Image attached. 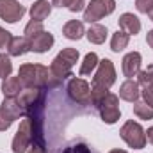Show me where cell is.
<instances>
[{
    "label": "cell",
    "instance_id": "1",
    "mask_svg": "<svg viewBox=\"0 0 153 153\" xmlns=\"http://www.w3.org/2000/svg\"><path fill=\"white\" fill-rule=\"evenodd\" d=\"M18 76L22 78L23 85L29 87V89L50 91V89H55L62 84V80L53 75L50 71V68H45L41 64H23V66H20Z\"/></svg>",
    "mask_w": 153,
    "mask_h": 153
},
{
    "label": "cell",
    "instance_id": "2",
    "mask_svg": "<svg viewBox=\"0 0 153 153\" xmlns=\"http://www.w3.org/2000/svg\"><path fill=\"white\" fill-rule=\"evenodd\" d=\"M18 105L22 109L23 116H30L34 112L45 111V102H46V91L45 89H23L22 94L16 98Z\"/></svg>",
    "mask_w": 153,
    "mask_h": 153
},
{
    "label": "cell",
    "instance_id": "3",
    "mask_svg": "<svg viewBox=\"0 0 153 153\" xmlns=\"http://www.w3.org/2000/svg\"><path fill=\"white\" fill-rule=\"evenodd\" d=\"M78 50L76 48H64L62 52H59V55L52 61L50 64V71L55 76H59L61 80H64L66 76H71V68L78 62Z\"/></svg>",
    "mask_w": 153,
    "mask_h": 153
},
{
    "label": "cell",
    "instance_id": "4",
    "mask_svg": "<svg viewBox=\"0 0 153 153\" xmlns=\"http://www.w3.org/2000/svg\"><path fill=\"white\" fill-rule=\"evenodd\" d=\"M119 135H121V139H123L130 148H134V150H143V148L146 146V132H144V128H143L139 123L132 121V119L126 121V123L121 126Z\"/></svg>",
    "mask_w": 153,
    "mask_h": 153
},
{
    "label": "cell",
    "instance_id": "5",
    "mask_svg": "<svg viewBox=\"0 0 153 153\" xmlns=\"http://www.w3.org/2000/svg\"><path fill=\"white\" fill-rule=\"evenodd\" d=\"M116 9L114 0H91L84 11V20L89 23H96L98 20L112 14Z\"/></svg>",
    "mask_w": 153,
    "mask_h": 153
},
{
    "label": "cell",
    "instance_id": "6",
    "mask_svg": "<svg viewBox=\"0 0 153 153\" xmlns=\"http://www.w3.org/2000/svg\"><path fill=\"white\" fill-rule=\"evenodd\" d=\"M20 116H23L16 98H4L0 105V132H5Z\"/></svg>",
    "mask_w": 153,
    "mask_h": 153
},
{
    "label": "cell",
    "instance_id": "7",
    "mask_svg": "<svg viewBox=\"0 0 153 153\" xmlns=\"http://www.w3.org/2000/svg\"><path fill=\"white\" fill-rule=\"evenodd\" d=\"M30 144H32V121L30 117L23 116V121L20 123V128L13 139V152L23 153L29 150Z\"/></svg>",
    "mask_w": 153,
    "mask_h": 153
},
{
    "label": "cell",
    "instance_id": "8",
    "mask_svg": "<svg viewBox=\"0 0 153 153\" xmlns=\"http://www.w3.org/2000/svg\"><path fill=\"white\" fill-rule=\"evenodd\" d=\"M66 89H68L70 98L76 102L78 105H91V87L85 80L73 76V78H70Z\"/></svg>",
    "mask_w": 153,
    "mask_h": 153
},
{
    "label": "cell",
    "instance_id": "9",
    "mask_svg": "<svg viewBox=\"0 0 153 153\" xmlns=\"http://www.w3.org/2000/svg\"><path fill=\"white\" fill-rule=\"evenodd\" d=\"M98 111L102 116V121L107 125H114L116 121L121 117V111H119V96H116L112 93H109L103 102L98 105Z\"/></svg>",
    "mask_w": 153,
    "mask_h": 153
},
{
    "label": "cell",
    "instance_id": "10",
    "mask_svg": "<svg viewBox=\"0 0 153 153\" xmlns=\"http://www.w3.org/2000/svg\"><path fill=\"white\" fill-rule=\"evenodd\" d=\"M114 82H116V70H114L112 61L111 59L100 61L98 62V70H96L94 78H93V85H100V87L111 89Z\"/></svg>",
    "mask_w": 153,
    "mask_h": 153
},
{
    "label": "cell",
    "instance_id": "11",
    "mask_svg": "<svg viewBox=\"0 0 153 153\" xmlns=\"http://www.w3.org/2000/svg\"><path fill=\"white\" fill-rule=\"evenodd\" d=\"M25 14V7L18 0H0V18L7 23H16Z\"/></svg>",
    "mask_w": 153,
    "mask_h": 153
},
{
    "label": "cell",
    "instance_id": "12",
    "mask_svg": "<svg viewBox=\"0 0 153 153\" xmlns=\"http://www.w3.org/2000/svg\"><path fill=\"white\" fill-rule=\"evenodd\" d=\"M50 153H98V150L93 148L85 139L76 137V139H71V141L64 143L59 148H53Z\"/></svg>",
    "mask_w": 153,
    "mask_h": 153
},
{
    "label": "cell",
    "instance_id": "13",
    "mask_svg": "<svg viewBox=\"0 0 153 153\" xmlns=\"http://www.w3.org/2000/svg\"><path fill=\"white\" fill-rule=\"evenodd\" d=\"M141 71V53L130 52L123 57V73L126 78H134Z\"/></svg>",
    "mask_w": 153,
    "mask_h": 153
},
{
    "label": "cell",
    "instance_id": "14",
    "mask_svg": "<svg viewBox=\"0 0 153 153\" xmlns=\"http://www.w3.org/2000/svg\"><path fill=\"white\" fill-rule=\"evenodd\" d=\"M53 46V36L46 30L39 32L38 36L30 39V52H36V53H45L48 52L50 48Z\"/></svg>",
    "mask_w": 153,
    "mask_h": 153
},
{
    "label": "cell",
    "instance_id": "15",
    "mask_svg": "<svg viewBox=\"0 0 153 153\" xmlns=\"http://www.w3.org/2000/svg\"><path fill=\"white\" fill-rule=\"evenodd\" d=\"M23 82L20 76H7L2 82V93L5 98H18L23 91Z\"/></svg>",
    "mask_w": 153,
    "mask_h": 153
},
{
    "label": "cell",
    "instance_id": "16",
    "mask_svg": "<svg viewBox=\"0 0 153 153\" xmlns=\"http://www.w3.org/2000/svg\"><path fill=\"white\" fill-rule=\"evenodd\" d=\"M117 22H119V29L125 30L128 36H135V34H139V30H141V22H139V18H137L135 14H132V13L121 14Z\"/></svg>",
    "mask_w": 153,
    "mask_h": 153
},
{
    "label": "cell",
    "instance_id": "17",
    "mask_svg": "<svg viewBox=\"0 0 153 153\" xmlns=\"http://www.w3.org/2000/svg\"><path fill=\"white\" fill-rule=\"evenodd\" d=\"M139 96H141V91H139V84H137L135 80L128 78L126 82L121 84V87H119V98L135 103V102L139 100Z\"/></svg>",
    "mask_w": 153,
    "mask_h": 153
},
{
    "label": "cell",
    "instance_id": "18",
    "mask_svg": "<svg viewBox=\"0 0 153 153\" xmlns=\"http://www.w3.org/2000/svg\"><path fill=\"white\" fill-rule=\"evenodd\" d=\"M7 50H9V55L20 57V55L30 52V39H27L25 36H22V38H13L9 41Z\"/></svg>",
    "mask_w": 153,
    "mask_h": 153
},
{
    "label": "cell",
    "instance_id": "19",
    "mask_svg": "<svg viewBox=\"0 0 153 153\" xmlns=\"http://www.w3.org/2000/svg\"><path fill=\"white\" fill-rule=\"evenodd\" d=\"M50 13H52V4H48L46 0H38L30 7V16L36 22H43L45 18L50 16Z\"/></svg>",
    "mask_w": 153,
    "mask_h": 153
},
{
    "label": "cell",
    "instance_id": "20",
    "mask_svg": "<svg viewBox=\"0 0 153 153\" xmlns=\"http://www.w3.org/2000/svg\"><path fill=\"white\" fill-rule=\"evenodd\" d=\"M62 34L66 36L68 39H80L84 34H85V30H84V23L82 22H78V20H70L64 27H62Z\"/></svg>",
    "mask_w": 153,
    "mask_h": 153
},
{
    "label": "cell",
    "instance_id": "21",
    "mask_svg": "<svg viewBox=\"0 0 153 153\" xmlns=\"http://www.w3.org/2000/svg\"><path fill=\"white\" fill-rule=\"evenodd\" d=\"M85 36H87V39H89L91 43L102 45V43H105V39H107V27H103V25H100V23H93V25L89 27V30L85 32Z\"/></svg>",
    "mask_w": 153,
    "mask_h": 153
},
{
    "label": "cell",
    "instance_id": "22",
    "mask_svg": "<svg viewBox=\"0 0 153 153\" xmlns=\"http://www.w3.org/2000/svg\"><path fill=\"white\" fill-rule=\"evenodd\" d=\"M128 41H130V36L125 30H117L112 36V39H111V50L116 52V53H119L121 50H125L128 46Z\"/></svg>",
    "mask_w": 153,
    "mask_h": 153
},
{
    "label": "cell",
    "instance_id": "23",
    "mask_svg": "<svg viewBox=\"0 0 153 153\" xmlns=\"http://www.w3.org/2000/svg\"><path fill=\"white\" fill-rule=\"evenodd\" d=\"M98 55L94 53V52H91V53H87L85 57H84V61H82V66H80V75H89V73H93L94 70H96V66H98Z\"/></svg>",
    "mask_w": 153,
    "mask_h": 153
},
{
    "label": "cell",
    "instance_id": "24",
    "mask_svg": "<svg viewBox=\"0 0 153 153\" xmlns=\"http://www.w3.org/2000/svg\"><path fill=\"white\" fill-rule=\"evenodd\" d=\"M52 5L55 7H68L71 13H78L84 9L85 0H52Z\"/></svg>",
    "mask_w": 153,
    "mask_h": 153
},
{
    "label": "cell",
    "instance_id": "25",
    "mask_svg": "<svg viewBox=\"0 0 153 153\" xmlns=\"http://www.w3.org/2000/svg\"><path fill=\"white\" fill-rule=\"evenodd\" d=\"M109 94L107 87H100V85H91V105L94 109H98V105L103 102V98Z\"/></svg>",
    "mask_w": 153,
    "mask_h": 153
},
{
    "label": "cell",
    "instance_id": "26",
    "mask_svg": "<svg viewBox=\"0 0 153 153\" xmlns=\"http://www.w3.org/2000/svg\"><path fill=\"white\" fill-rule=\"evenodd\" d=\"M134 114L139 119H153V109L146 105L144 102H135L134 103Z\"/></svg>",
    "mask_w": 153,
    "mask_h": 153
},
{
    "label": "cell",
    "instance_id": "27",
    "mask_svg": "<svg viewBox=\"0 0 153 153\" xmlns=\"http://www.w3.org/2000/svg\"><path fill=\"white\" fill-rule=\"evenodd\" d=\"M43 30H45V29H43V22L30 20V22L27 23V27H25L23 34H25V38H27V39H32L34 36H38L39 32H43Z\"/></svg>",
    "mask_w": 153,
    "mask_h": 153
},
{
    "label": "cell",
    "instance_id": "28",
    "mask_svg": "<svg viewBox=\"0 0 153 153\" xmlns=\"http://www.w3.org/2000/svg\"><path fill=\"white\" fill-rule=\"evenodd\" d=\"M137 76H139V80H137L139 85H143V87H152L153 89V64L148 66V70L139 71Z\"/></svg>",
    "mask_w": 153,
    "mask_h": 153
},
{
    "label": "cell",
    "instance_id": "29",
    "mask_svg": "<svg viewBox=\"0 0 153 153\" xmlns=\"http://www.w3.org/2000/svg\"><path fill=\"white\" fill-rule=\"evenodd\" d=\"M11 71H13V62L9 59V55L5 53H0V78H7L11 76Z\"/></svg>",
    "mask_w": 153,
    "mask_h": 153
},
{
    "label": "cell",
    "instance_id": "30",
    "mask_svg": "<svg viewBox=\"0 0 153 153\" xmlns=\"http://www.w3.org/2000/svg\"><path fill=\"white\" fill-rule=\"evenodd\" d=\"M135 7H137L139 13L150 14L153 11V0H135Z\"/></svg>",
    "mask_w": 153,
    "mask_h": 153
},
{
    "label": "cell",
    "instance_id": "31",
    "mask_svg": "<svg viewBox=\"0 0 153 153\" xmlns=\"http://www.w3.org/2000/svg\"><path fill=\"white\" fill-rule=\"evenodd\" d=\"M13 39V36H11V32H7L5 29H2L0 27V50L2 48H5V46H9V41Z\"/></svg>",
    "mask_w": 153,
    "mask_h": 153
},
{
    "label": "cell",
    "instance_id": "32",
    "mask_svg": "<svg viewBox=\"0 0 153 153\" xmlns=\"http://www.w3.org/2000/svg\"><path fill=\"white\" fill-rule=\"evenodd\" d=\"M141 94H143V98H144V103L150 105V107L153 109V89L152 87H144Z\"/></svg>",
    "mask_w": 153,
    "mask_h": 153
},
{
    "label": "cell",
    "instance_id": "33",
    "mask_svg": "<svg viewBox=\"0 0 153 153\" xmlns=\"http://www.w3.org/2000/svg\"><path fill=\"white\" fill-rule=\"evenodd\" d=\"M29 153H46V144L32 143V144L29 146Z\"/></svg>",
    "mask_w": 153,
    "mask_h": 153
},
{
    "label": "cell",
    "instance_id": "34",
    "mask_svg": "<svg viewBox=\"0 0 153 153\" xmlns=\"http://www.w3.org/2000/svg\"><path fill=\"white\" fill-rule=\"evenodd\" d=\"M146 141H150V143L153 144V126L148 128V132H146Z\"/></svg>",
    "mask_w": 153,
    "mask_h": 153
},
{
    "label": "cell",
    "instance_id": "35",
    "mask_svg": "<svg viewBox=\"0 0 153 153\" xmlns=\"http://www.w3.org/2000/svg\"><path fill=\"white\" fill-rule=\"evenodd\" d=\"M146 41H148V45H150V46L153 48V30H150V32H148V36H146Z\"/></svg>",
    "mask_w": 153,
    "mask_h": 153
},
{
    "label": "cell",
    "instance_id": "36",
    "mask_svg": "<svg viewBox=\"0 0 153 153\" xmlns=\"http://www.w3.org/2000/svg\"><path fill=\"white\" fill-rule=\"evenodd\" d=\"M109 153H126L125 150H119V148H116V150H111Z\"/></svg>",
    "mask_w": 153,
    "mask_h": 153
},
{
    "label": "cell",
    "instance_id": "37",
    "mask_svg": "<svg viewBox=\"0 0 153 153\" xmlns=\"http://www.w3.org/2000/svg\"><path fill=\"white\" fill-rule=\"evenodd\" d=\"M148 16H150V20H152V22H153V11H152V13H150V14H148Z\"/></svg>",
    "mask_w": 153,
    "mask_h": 153
}]
</instances>
